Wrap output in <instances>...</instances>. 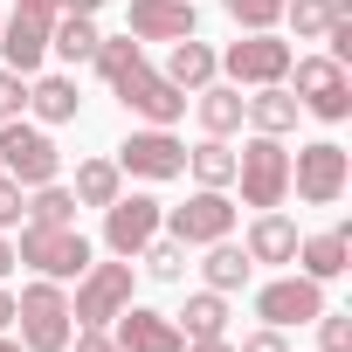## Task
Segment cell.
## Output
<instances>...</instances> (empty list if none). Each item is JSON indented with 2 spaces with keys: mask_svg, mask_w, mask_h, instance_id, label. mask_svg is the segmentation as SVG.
<instances>
[{
  "mask_svg": "<svg viewBox=\"0 0 352 352\" xmlns=\"http://www.w3.org/2000/svg\"><path fill=\"white\" fill-rule=\"evenodd\" d=\"M173 324H180V338H228V297L201 283L180 311H173Z\"/></svg>",
  "mask_w": 352,
  "mask_h": 352,
  "instance_id": "484cf974",
  "label": "cell"
},
{
  "mask_svg": "<svg viewBox=\"0 0 352 352\" xmlns=\"http://www.w3.org/2000/svg\"><path fill=\"white\" fill-rule=\"evenodd\" d=\"M69 194H76V208H111L118 194H124V173H118V159L111 152H97V159H76V180H69Z\"/></svg>",
  "mask_w": 352,
  "mask_h": 352,
  "instance_id": "cb8c5ba5",
  "label": "cell"
},
{
  "mask_svg": "<svg viewBox=\"0 0 352 352\" xmlns=\"http://www.w3.org/2000/svg\"><path fill=\"white\" fill-rule=\"evenodd\" d=\"M187 173H194V187H235V145L228 138L187 145Z\"/></svg>",
  "mask_w": 352,
  "mask_h": 352,
  "instance_id": "4316f807",
  "label": "cell"
},
{
  "mask_svg": "<svg viewBox=\"0 0 352 352\" xmlns=\"http://www.w3.org/2000/svg\"><path fill=\"white\" fill-rule=\"evenodd\" d=\"M159 221H166V201L159 194H118L111 208H104V256H138L152 235H159Z\"/></svg>",
  "mask_w": 352,
  "mask_h": 352,
  "instance_id": "7c38bea8",
  "label": "cell"
},
{
  "mask_svg": "<svg viewBox=\"0 0 352 352\" xmlns=\"http://www.w3.org/2000/svg\"><path fill=\"white\" fill-rule=\"evenodd\" d=\"M8 118H28V76H14L8 63H0V124Z\"/></svg>",
  "mask_w": 352,
  "mask_h": 352,
  "instance_id": "836d02e7",
  "label": "cell"
},
{
  "mask_svg": "<svg viewBox=\"0 0 352 352\" xmlns=\"http://www.w3.org/2000/svg\"><path fill=\"white\" fill-rule=\"evenodd\" d=\"M145 63V42H131V35H104L97 42V56H90V69L104 76V83H118L124 69H138Z\"/></svg>",
  "mask_w": 352,
  "mask_h": 352,
  "instance_id": "4dcf8cb0",
  "label": "cell"
},
{
  "mask_svg": "<svg viewBox=\"0 0 352 352\" xmlns=\"http://www.w3.org/2000/svg\"><path fill=\"white\" fill-rule=\"evenodd\" d=\"M111 159H118L124 180H145V187H166V180H180V173H187V145L173 138V124H138Z\"/></svg>",
  "mask_w": 352,
  "mask_h": 352,
  "instance_id": "ba28073f",
  "label": "cell"
},
{
  "mask_svg": "<svg viewBox=\"0 0 352 352\" xmlns=\"http://www.w3.org/2000/svg\"><path fill=\"white\" fill-rule=\"evenodd\" d=\"M187 104H194V118H201V138H235V131H242V90H235V83L214 76V83L194 90Z\"/></svg>",
  "mask_w": 352,
  "mask_h": 352,
  "instance_id": "7402d4cb",
  "label": "cell"
},
{
  "mask_svg": "<svg viewBox=\"0 0 352 352\" xmlns=\"http://www.w3.org/2000/svg\"><path fill=\"white\" fill-rule=\"evenodd\" d=\"M131 263H145V276H152V283H187V270H194V263H187V242H173L166 228H159Z\"/></svg>",
  "mask_w": 352,
  "mask_h": 352,
  "instance_id": "83f0119b",
  "label": "cell"
},
{
  "mask_svg": "<svg viewBox=\"0 0 352 352\" xmlns=\"http://www.w3.org/2000/svg\"><path fill=\"white\" fill-rule=\"evenodd\" d=\"M111 97H118L131 118H145V124H180V118H187V90H180V83H166L152 63L124 69V76L111 83Z\"/></svg>",
  "mask_w": 352,
  "mask_h": 352,
  "instance_id": "8fae6325",
  "label": "cell"
},
{
  "mask_svg": "<svg viewBox=\"0 0 352 352\" xmlns=\"http://www.w3.org/2000/svg\"><path fill=\"white\" fill-rule=\"evenodd\" d=\"M166 83H180L187 97L194 90H208L214 76H221V49H208L201 35H187V42H166V69H159Z\"/></svg>",
  "mask_w": 352,
  "mask_h": 352,
  "instance_id": "44dd1931",
  "label": "cell"
},
{
  "mask_svg": "<svg viewBox=\"0 0 352 352\" xmlns=\"http://www.w3.org/2000/svg\"><path fill=\"white\" fill-rule=\"evenodd\" d=\"M249 276H256V263H249V249H242L235 235L208 242V256H201V283H208V290L235 297V290H249Z\"/></svg>",
  "mask_w": 352,
  "mask_h": 352,
  "instance_id": "603a6c76",
  "label": "cell"
},
{
  "mask_svg": "<svg viewBox=\"0 0 352 352\" xmlns=\"http://www.w3.org/2000/svg\"><path fill=\"white\" fill-rule=\"evenodd\" d=\"M49 21L56 14H35V8L0 14V63H8L14 76H42V63H49Z\"/></svg>",
  "mask_w": 352,
  "mask_h": 352,
  "instance_id": "5bb4252c",
  "label": "cell"
},
{
  "mask_svg": "<svg viewBox=\"0 0 352 352\" xmlns=\"http://www.w3.org/2000/svg\"><path fill=\"white\" fill-rule=\"evenodd\" d=\"M235 187H242V208H256V214L263 208H283L290 201V145L249 131L235 145Z\"/></svg>",
  "mask_w": 352,
  "mask_h": 352,
  "instance_id": "7a4b0ae2",
  "label": "cell"
},
{
  "mask_svg": "<svg viewBox=\"0 0 352 352\" xmlns=\"http://www.w3.org/2000/svg\"><path fill=\"white\" fill-rule=\"evenodd\" d=\"M331 14H338V0H283V28H290V42H318V35L331 28Z\"/></svg>",
  "mask_w": 352,
  "mask_h": 352,
  "instance_id": "f546056e",
  "label": "cell"
},
{
  "mask_svg": "<svg viewBox=\"0 0 352 352\" xmlns=\"http://www.w3.org/2000/svg\"><path fill=\"white\" fill-rule=\"evenodd\" d=\"M235 352H290V331H276V324H256V331H242V345Z\"/></svg>",
  "mask_w": 352,
  "mask_h": 352,
  "instance_id": "d590c367",
  "label": "cell"
},
{
  "mask_svg": "<svg viewBox=\"0 0 352 352\" xmlns=\"http://www.w3.org/2000/svg\"><path fill=\"white\" fill-rule=\"evenodd\" d=\"M14 8H35V14H63V0H14Z\"/></svg>",
  "mask_w": 352,
  "mask_h": 352,
  "instance_id": "b9f144b4",
  "label": "cell"
},
{
  "mask_svg": "<svg viewBox=\"0 0 352 352\" xmlns=\"http://www.w3.org/2000/svg\"><path fill=\"white\" fill-rule=\"evenodd\" d=\"M0 331H14V290L0 283Z\"/></svg>",
  "mask_w": 352,
  "mask_h": 352,
  "instance_id": "f35d334b",
  "label": "cell"
},
{
  "mask_svg": "<svg viewBox=\"0 0 352 352\" xmlns=\"http://www.w3.org/2000/svg\"><path fill=\"white\" fill-rule=\"evenodd\" d=\"M283 83H290V97H297L304 118H318V124H345V118H352V69H345V63H331V56H297Z\"/></svg>",
  "mask_w": 352,
  "mask_h": 352,
  "instance_id": "3957f363",
  "label": "cell"
},
{
  "mask_svg": "<svg viewBox=\"0 0 352 352\" xmlns=\"http://www.w3.org/2000/svg\"><path fill=\"white\" fill-rule=\"evenodd\" d=\"M297 97H290V83H263V90H249L242 97V124L249 131H263V138H290L297 131Z\"/></svg>",
  "mask_w": 352,
  "mask_h": 352,
  "instance_id": "ffe728a7",
  "label": "cell"
},
{
  "mask_svg": "<svg viewBox=\"0 0 352 352\" xmlns=\"http://www.w3.org/2000/svg\"><path fill=\"white\" fill-rule=\"evenodd\" d=\"M290 63H297V42H290V35H276V28H263V35H235V42L221 49V76H228L235 90L283 83V76H290Z\"/></svg>",
  "mask_w": 352,
  "mask_h": 352,
  "instance_id": "52a82bcc",
  "label": "cell"
},
{
  "mask_svg": "<svg viewBox=\"0 0 352 352\" xmlns=\"http://www.w3.org/2000/svg\"><path fill=\"white\" fill-rule=\"evenodd\" d=\"M124 35L131 42H187V35H201V14H194V0H131Z\"/></svg>",
  "mask_w": 352,
  "mask_h": 352,
  "instance_id": "2e32d148",
  "label": "cell"
},
{
  "mask_svg": "<svg viewBox=\"0 0 352 352\" xmlns=\"http://www.w3.org/2000/svg\"><path fill=\"white\" fill-rule=\"evenodd\" d=\"M21 221H35V228H69V221H76V194H69L63 180H49V187H28V208H21Z\"/></svg>",
  "mask_w": 352,
  "mask_h": 352,
  "instance_id": "f1b7e54d",
  "label": "cell"
},
{
  "mask_svg": "<svg viewBox=\"0 0 352 352\" xmlns=\"http://www.w3.org/2000/svg\"><path fill=\"white\" fill-rule=\"evenodd\" d=\"M159 228H166L173 242H187V249H208V242L235 235V201H228V187H194L180 208H166Z\"/></svg>",
  "mask_w": 352,
  "mask_h": 352,
  "instance_id": "9c48e42d",
  "label": "cell"
},
{
  "mask_svg": "<svg viewBox=\"0 0 352 352\" xmlns=\"http://www.w3.org/2000/svg\"><path fill=\"white\" fill-rule=\"evenodd\" d=\"M14 338H21L28 352H69V338H76L69 290L49 283V276H35L28 290H14Z\"/></svg>",
  "mask_w": 352,
  "mask_h": 352,
  "instance_id": "6da1fadb",
  "label": "cell"
},
{
  "mask_svg": "<svg viewBox=\"0 0 352 352\" xmlns=\"http://www.w3.org/2000/svg\"><path fill=\"white\" fill-rule=\"evenodd\" d=\"M97 42H104L97 14H56V21H49V56H56V63H69V69H76V63H90V56H97Z\"/></svg>",
  "mask_w": 352,
  "mask_h": 352,
  "instance_id": "d4e9b609",
  "label": "cell"
},
{
  "mask_svg": "<svg viewBox=\"0 0 352 352\" xmlns=\"http://www.w3.org/2000/svg\"><path fill=\"white\" fill-rule=\"evenodd\" d=\"M311 324H318V352H352V311H331L324 304Z\"/></svg>",
  "mask_w": 352,
  "mask_h": 352,
  "instance_id": "d6a6232c",
  "label": "cell"
},
{
  "mask_svg": "<svg viewBox=\"0 0 352 352\" xmlns=\"http://www.w3.org/2000/svg\"><path fill=\"white\" fill-rule=\"evenodd\" d=\"M69 352H124L104 324H76V338H69Z\"/></svg>",
  "mask_w": 352,
  "mask_h": 352,
  "instance_id": "8d00e7d4",
  "label": "cell"
},
{
  "mask_svg": "<svg viewBox=\"0 0 352 352\" xmlns=\"http://www.w3.org/2000/svg\"><path fill=\"white\" fill-rule=\"evenodd\" d=\"M345 187H352V152L338 138H311V145L290 152V194L304 208H338Z\"/></svg>",
  "mask_w": 352,
  "mask_h": 352,
  "instance_id": "5b68a950",
  "label": "cell"
},
{
  "mask_svg": "<svg viewBox=\"0 0 352 352\" xmlns=\"http://www.w3.org/2000/svg\"><path fill=\"white\" fill-rule=\"evenodd\" d=\"M0 352H28V345H21V338H14V331H0Z\"/></svg>",
  "mask_w": 352,
  "mask_h": 352,
  "instance_id": "7bdbcfd3",
  "label": "cell"
},
{
  "mask_svg": "<svg viewBox=\"0 0 352 352\" xmlns=\"http://www.w3.org/2000/svg\"><path fill=\"white\" fill-rule=\"evenodd\" d=\"M8 276H14V242L0 235V283H8Z\"/></svg>",
  "mask_w": 352,
  "mask_h": 352,
  "instance_id": "ab89813d",
  "label": "cell"
},
{
  "mask_svg": "<svg viewBox=\"0 0 352 352\" xmlns=\"http://www.w3.org/2000/svg\"><path fill=\"white\" fill-rule=\"evenodd\" d=\"M187 352H235V338H187Z\"/></svg>",
  "mask_w": 352,
  "mask_h": 352,
  "instance_id": "74e56055",
  "label": "cell"
},
{
  "mask_svg": "<svg viewBox=\"0 0 352 352\" xmlns=\"http://www.w3.org/2000/svg\"><path fill=\"white\" fill-rule=\"evenodd\" d=\"M290 270H304L311 283H338V276L352 270V221H338V228H324V235H297Z\"/></svg>",
  "mask_w": 352,
  "mask_h": 352,
  "instance_id": "e0dca14e",
  "label": "cell"
},
{
  "mask_svg": "<svg viewBox=\"0 0 352 352\" xmlns=\"http://www.w3.org/2000/svg\"><path fill=\"white\" fill-rule=\"evenodd\" d=\"M14 263H28V270L49 276V283H76V276L97 263V249H90V235H83L76 221H69V228H35V221H21Z\"/></svg>",
  "mask_w": 352,
  "mask_h": 352,
  "instance_id": "277c9868",
  "label": "cell"
},
{
  "mask_svg": "<svg viewBox=\"0 0 352 352\" xmlns=\"http://www.w3.org/2000/svg\"><path fill=\"white\" fill-rule=\"evenodd\" d=\"M221 14L242 35H263V28H283V0H221Z\"/></svg>",
  "mask_w": 352,
  "mask_h": 352,
  "instance_id": "1f68e13d",
  "label": "cell"
},
{
  "mask_svg": "<svg viewBox=\"0 0 352 352\" xmlns=\"http://www.w3.org/2000/svg\"><path fill=\"white\" fill-rule=\"evenodd\" d=\"M21 208H28V187H14L8 173H0V235H8V228H21Z\"/></svg>",
  "mask_w": 352,
  "mask_h": 352,
  "instance_id": "e575fe53",
  "label": "cell"
},
{
  "mask_svg": "<svg viewBox=\"0 0 352 352\" xmlns=\"http://www.w3.org/2000/svg\"><path fill=\"white\" fill-rule=\"evenodd\" d=\"M318 311H324V283H311L304 270L270 276V283L256 290V318H263V324H276V331H297V324H311Z\"/></svg>",
  "mask_w": 352,
  "mask_h": 352,
  "instance_id": "4fadbf2b",
  "label": "cell"
},
{
  "mask_svg": "<svg viewBox=\"0 0 352 352\" xmlns=\"http://www.w3.org/2000/svg\"><path fill=\"white\" fill-rule=\"evenodd\" d=\"M0 173H8L14 187L63 180V152H56L49 124H35V118H8V124H0Z\"/></svg>",
  "mask_w": 352,
  "mask_h": 352,
  "instance_id": "8992f818",
  "label": "cell"
},
{
  "mask_svg": "<svg viewBox=\"0 0 352 352\" xmlns=\"http://www.w3.org/2000/svg\"><path fill=\"white\" fill-rule=\"evenodd\" d=\"M63 14H104V0H63Z\"/></svg>",
  "mask_w": 352,
  "mask_h": 352,
  "instance_id": "60d3db41",
  "label": "cell"
},
{
  "mask_svg": "<svg viewBox=\"0 0 352 352\" xmlns=\"http://www.w3.org/2000/svg\"><path fill=\"white\" fill-rule=\"evenodd\" d=\"M297 221L283 214V208H263L256 221H249V235H242V249H249V263L256 270H290V256H297Z\"/></svg>",
  "mask_w": 352,
  "mask_h": 352,
  "instance_id": "ac0fdd59",
  "label": "cell"
},
{
  "mask_svg": "<svg viewBox=\"0 0 352 352\" xmlns=\"http://www.w3.org/2000/svg\"><path fill=\"white\" fill-rule=\"evenodd\" d=\"M124 304H131V263H124V256H111V263H90V270L76 276L69 318H76V324H111Z\"/></svg>",
  "mask_w": 352,
  "mask_h": 352,
  "instance_id": "30bf717a",
  "label": "cell"
},
{
  "mask_svg": "<svg viewBox=\"0 0 352 352\" xmlns=\"http://www.w3.org/2000/svg\"><path fill=\"white\" fill-rule=\"evenodd\" d=\"M124 352H187V338H180V324H173V311H152V304H124L111 324H104Z\"/></svg>",
  "mask_w": 352,
  "mask_h": 352,
  "instance_id": "9a60e30c",
  "label": "cell"
},
{
  "mask_svg": "<svg viewBox=\"0 0 352 352\" xmlns=\"http://www.w3.org/2000/svg\"><path fill=\"white\" fill-rule=\"evenodd\" d=\"M76 111H83V97H76V76L69 69H49V76H28V118L35 124H76Z\"/></svg>",
  "mask_w": 352,
  "mask_h": 352,
  "instance_id": "d6986e66",
  "label": "cell"
}]
</instances>
